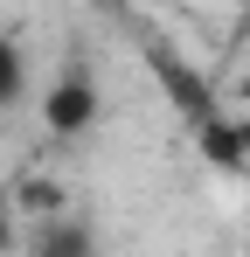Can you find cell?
<instances>
[{
  "mask_svg": "<svg viewBox=\"0 0 250 257\" xmlns=\"http://www.w3.org/2000/svg\"><path fill=\"white\" fill-rule=\"evenodd\" d=\"M42 125L56 132V139L90 132V125H97V84H90V77H63V84L42 97Z\"/></svg>",
  "mask_w": 250,
  "mask_h": 257,
  "instance_id": "obj_1",
  "label": "cell"
},
{
  "mask_svg": "<svg viewBox=\"0 0 250 257\" xmlns=\"http://www.w3.org/2000/svg\"><path fill=\"white\" fill-rule=\"evenodd\" d=\"M28 250H35V257H97V236H90L83 215H49Z\"/></svg>",
  "mask_w": 250,
  "mask_h": 257,
  "instance_id": "obj_2",
  "label": "cell"
},
{
  "mask_svg": "<svg viewBox=\"0 0 250 257\" xmlns=\"http://www.w3.org/2000/svg\"><path fill=\"white\" fill-rule=\"evenodd\" d=\"M195 146H202L215 167H250V146H243V118H208V125H195Z\"/></svg>",
  "mask_w": 250,
  "mask_h": 257,
  "instance_id": "obj_3",
  "label": "cell"
},
{
  "mask_svg": "<svg viewBox=\"0 0 250 257\" xmlns=\"http://www.w3.org/2000/svg\"><path fill=\"white\" fill-rule=\"evenodd\" d=\"M21 97V49L0 35V104H14Z\"/></svg>",
  "mask_w": 250,
  "mask_h": 257,
  "instance_id": "obj_4",
  "label": "cell"
},
{
  "mask_svg": "<svg viewBox=\"0 0 250 257\" xmlns=\"http://www.w3.org/2000/svg\"><path fill=\"white\" fill-rule=\"evenodd\" d=\"M7 243H14V202L0 195V250H7Z\"/></svg>",
  "mask_w": 250,
  "mask_h": 257,
  "instance_id": "obj_5",
  "label": "cell"
},
{
  "mask_svg": "<svg viewBox=\"0 0 250 257\" xmlns=\"http://www.w3.org/2000/svg\"><path fill=\"white\" fill-rule=\"evenodd\" d=\"M243 146H250V118H243Z\"/></svg>",
  "mask_w": 250,
  "mask_h": 257,
  "instance_id": "obj_6",
  "label": "cell"
}]
</instances>
